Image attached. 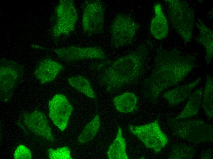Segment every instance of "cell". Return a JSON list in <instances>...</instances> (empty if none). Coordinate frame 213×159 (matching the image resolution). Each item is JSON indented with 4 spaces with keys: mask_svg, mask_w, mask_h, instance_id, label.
Returning a JSON list of instances; mask_svg holds the SVG:
<instances>
[{
    "mask_svg": "<svg viewBox=\"0 0 213 159\" xmlns=\"http://www.w3.org/2000/svg\"><path fill=\"white\" fill-rule=\"evenodd\" d=\"M147 53L146 46L142 45L114 60H104L93 64L91 68L99 72V82L107 91H118L138 81L144 72Z\"/></svg>",
    "mask_w": 213,
    "mask_h": 159,
    "instance_id": "1",
    "label": "cell"
},
{
    "mask_svg": "<svg viewBox=\"0 0 213 159\" xmlns=\"http://www.w3.org/2000/svg\"><path fill=\"white\" fill-rule=\"evenodd\" d=\"M155 62L154 68L144 83L146 94L151 99H155L163 90L181 81L194 65L192 57L177 51L158 50Z\"/></svg>",
    "mask_w": 213,
    "mask_h": 159,
    "instance_id": "2",
    "label": "cell"
},
{
    "mask_svg": "<svg viewBox=\"0 0 213 159\" xmlns=\"http://www.w3.org/2000/svg\"><path fill=\"white\" fill-rule=\"evenodd\" d=\"M173 134L193 143L213 141V127L198 119H171L168 121Z\"/></svg>",
    "mask_w": 213,
    "mask_h": 159,
    "instance_id": "3",
    "label": "cell"
},
{
    "mask_svg": "<svg viewBox=\"0 0 213 159\" xmlns=\"http://www.w3.org/2000/svg\"><path fill=\"white\" fill-rule=\"evenodd\" d=\"M168 5V14L173 27L186 43L191 41L194 16L188 3L178 0L165 1Z\"/></svg>",
    "mask_w": 213,
    "mask_h": 159,
    "instance_id": "4",
    "label": "cell"
},
{
    "mask_svg": "<svg viewBox=\"0 0 213 159\" xmlns=\"http://www.w3.org/2000/svg\"><path fill=\"white\" fill-rule=\"evenodd\" d=\"M78 16L73 0L60 1L53 17L51 34L55 41L67 36L74 30Z\"/></svg>",
    "mask_w": 213,
    "mask_h": 159,
    "instance_id": "5",
    "label": "cell"
},
{
    "mask_svg": "<svg viewBox=\"0 0 213 159\" xmlns=\"http://www.w3.org/2000/svg\"><path fill=\"white\" fill-rule=\"evenodd\" d=\"M139 28V25L130 15L124 13L117 15L110 28L112 45L118 48L131 45Z\"/></svg>",
    "mask_w": 213,
    "mask_h": 159,
    "instance_id": "6",
    "label": "cell"
},
{
    "mask_svg": "<svg viewBox=\"0 0 213 159\" xmlns=\"http://www.w3.org/2000/svg\"><path fill=\"white\" fill-rule=\"evenodd\" d=\"M23 66L12 60L0 59V101H10L14 89L20 82L24 73Z\"/></svg>",
    "mask_w": 213,
    "mask_h": 159,
    "instance_id": "7",
    "label": "cell"
},
{
    "mask_svg": "<svg viewBox=\"0 0 213 159\" xmlns=\"http://www.w3.org/2000/svg\"><path fill=\"white\" fill-rule=\"evenodd\" d=\"M81 6L82 23L84 32L88 36L103 32L105 9L103 3L99 0H85Z\"/></svg>",
    "mask_w": 213,
    "mask_h": 159,
    "instance_id": "8",
    "label": "cell"
},
{
    "mask_svg": "<svg viewBox=\"0 0 213 159\" xmlns=\"http://www.w3.org/2000/svg\"><path fill=\"white\" fill-rule=\"evenodd\" d=\"M129 128L147 148L155 153L160 152L168 143V138L161 130L158 120L142 125H130Z\"/></svg>",
    "mask_w": 213,
    "mask_h": 159,
    "instance_id": "9",
    "label": "cell"
},
{
    "mask_svg": "<svg viewBox=\"0 0 213 159\" xmlns=\"http://www.w3.org/2000/svg\"><path fill=\"white\" fill-rule=\"evenodd\" d=\"M21 119L23 125L36 135L46 141L54 142L55 139L44 113L37 110L30 113H25Z\"/></svg>",
    "mask_w": 213,
    "mask_h": 159,
    "instance_id": "10",
    "label": "cell"
},
{
    "mask_svg": "<svg viewBox=\"0 0 213 159\" xmlns=\"http://www.w3.org/2000/svg\"><path fill=\"white\" fill-rule=\"evenodd\" d=\"M49 116L54 124L61 131L66 128L73 110V106L65 96L57 94L48 103Z\"/></svg>",
    "mask_w": 213,
    "mask_h": 159,
    "instance_id": "11",
    "label": "cell"
},
{
    "mask_svg": "<svg viewBox=\"0 0 213 159\" xmlns=\"http://www.w3.org/2000/svg\"><path fill=\"white\" fill-rule=\"evenodd\" d=\"M61 60L72 62L85 60H105L106 54L103 50L97 46H69L51 50Z\"/></svg>",
    "mask_w": 213,
    "mask_h": 159,
    "instance_id": "12",
    "label": "cell"
},
{
    "mask_svg": "<svg viewBox=\"0 0 213 159\" xmlns=\"http://www.w3.org/2000/svg\"><path fill=\"white\" fill-rule=\"evenodd\" d=\"M63 68L58 62L49 58L39 60L33 73L41 84H44L54 80Z\"/></svg>",
    "mask_w": 213,
    "mask_h": 159,
    "instance_id": "13",
    "label": "cell"
},
{
    "mask_svg": "<svg viewBox=\"0 0 213 159\" xmlns=\"http://www.w3.org/2000/svg\"><path fill=\"white\" fill-rule=\"evenodd\" d=\"M201 78L191 82L167 91L163 94V97L170 106H174L181 103L189 97L196 87L200 83Z\"/></svg>",
    "mask_w": 213,
    "mask_h": 159,
    "instance_id": "14",
    "label": "cell"
},
{
    "mask_svg": "<svg viewBox=\"0 0 213 159\" xmlns=\"http://www.w3.org/2000/svg\"><path fill=\"white\" fill-rule=\"evenodd\" d=\"M154 9L155 16L151 21L150 31L152 35L156 39H163L166 37L168 33L167 20L160 3L155 4Z\"/></svg>",
    "mask_w": 213,
    "mask_h": 159,
    "instance_id": "15",
    "label": "cell"
},
{
    "mask_svg": "<svg viewBox=\"0 0 213 159\" xmlns=\"http://www.w3.org/2000/svg\"><path fill=\"white\" fill-rule=\"evenodd\" d=\"M196 24L200 32L196 40L205 49V60L207 65H208L211 63L213 57V31L207 27L200 19H198Z\"/></svg>",
    "mask_w": 213,
    "mask_h": 159,
    "instance_id": "16",
    "label": "cell"
},
{
    "mask_svg": "<svg viewBox=\"0 0 213 159\" xmlns=\"http://www.w3.org/2000/svg\"><path fill=\"white\" fill-rule=\"evenodd\" d=\"M203 92V88L201 87L192 93L182 111L175 118H189L196 115L201 105Z\"/></svg>",
    "mask_w": 213,
    "mask_h": 159,
    "instance_id": "17",
    "label": "cell"
},
{
    "mask_svg": "<svg viewBox=\"0 0 213 159\" xmlns=\"http://www.w3.org/2000/svg\"><path fill=\"white\" fill-rule=\"evenodd\" d=\"M138 99L133 93L127 92L115 96L113 102L116 110L123 113H132L136 109Z\"/></svg>",
    "mask_w": 213,
    "mask_h": 159,
    "instance_id": "18",
    "label": "cell"
},
{
    "mask_svg": "<svg viewBox=\"0 0 213 159\" xmlns=\"http://www.w3.org/2000/svg\"><path fill=\"white\" fill-rule=\"evenodd\" d=\"M126 143L120 127L118 128L115 138L110 145L107 152L110 159H129L126 151Z\"/></svg>",
    "mask_w": 213,
    "mask_h": 159,
    "instance_id": "19",
    "label": "cell"
},
{
    "mask_svg": "<svg viewBox=\"0 0 213 159\" xmlns=\"http://www.w3.org/2000/svg\"><path fill=\"white\" fill-rule=\"evenodd\" d=\"M69 84L79 91L92 99L96 96L89 81L82 76H75L68 79Z\"/></svg>",
    "mask_w": 213,
    "mask_h": 159,
    "instance_id": "20",
    "label": "cell"
},
{
    "mask_svg": "<svg viewBox=\"0 0 213 159\" xmlns=\"http://www.w3.org/2000/svg\"><path fill=\"white\" fill-rule=\"evenodd\" d=\"M201 105L208 118L213 117V78L209 75L206 77L205 86Z\"/></svg>",
    "mask_w": 213,
    "mask_h": 159,
    "instance_id": "21",
    "label": "cell"
},
{
    "mask_svg": "<svg viewBox=\"0 0 213 159\" xmlns=\"http://www.w3.org/2000/svg\"><path fill=\"white\" fill-rule=\"evenodd\" d=\"M100 124L99 116L97 114L84 128L78 139V142L82 144L92 140L98 132Z\"/></svg>",
    "mask_w": 213,
    "mask_h": 159,
    "instance_id": "22",
    "label": "cell"
},
{
    "mask_svg": "<svg viewBox=\"0 0 213 159\" xmlns=\"http://www.w3.org/2000/svg\"><path fill=\"white\" fill-rule=\"evenodd\" d=\"M195 150L192 146L184 144L174 145L169 158L172 159H191L195 153Z\"/></svg>",
    "mask_w": 213,
    "mask_h": 159,
    "instance_id": "23",
    "label": "cell"
},
{
    "mask_svg": "<svg viewBox=\"0 0 213 159\" xmlns=\"http://www.w3.org/2000/svg\"><path fill=\"white\" fill-rule=\"evenodd\" d=\"M48 157L50 159H72L69 147L65 146L56 149L50 148L48 150Z\"/></svg>",
    "mask_w": 213,
    "mask_h": 159,
    "instance_id": "24",
    "label": "cell"
},
{
    "mask_svg": "<svg viewBox=\"0 0 213 159\" xmlns=\"http://www.w3.org/2000/svg\"><path fill=\"white\" fill-rule=\"evenodd\" d=\"M13 156L15 159H31L32 157L30 150L23 145H20L17 148Z\"/></svg>",
    "mask_w": 213,
    "mask_h": 159,
    "instance_id": "25",
    "label": "cell"
}]
</instances>
